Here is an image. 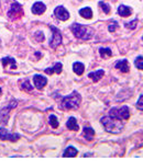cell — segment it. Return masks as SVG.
Segmentation results:
<instances>
[{
    "instance_id": "7c38bea8",
    "label": "cell",
    "mask_w": 143,
    "mask_h": 161,
    "mask_svg": "<svg viewBox=\"0 0 143 161\" xmlns=\"http://www.w3.org/2000/svg\"><path fill=\"white\" fill-rule=\"evenodd\" d=\"M118 13L119 15L121 17H130L131 13H132V10H131V8L128 7V6H124V5H121L120 7L118 8Z\"/></svg>"
},
{
    "instance_id": "484cf974",
    "label": "cell",
    "mask_w": 143,
    "mask_h": 161,
    "mask_svg": "<svg viewBox=\"0 0 143 161\" xmlns=\"http://www.w3.org/2000/svg\"><path fill=\"white\" fill-rule=\"evenodd\" d=\"M137 108H138L140 111H143V94H141L138 102H137Z\"/></svg>"
},
{
    "instance_id": "7402d4cb",
    "label": "cell",
    "mask_w": 143,
    "mask_h": 161,
    "mask_svg": "<svg viewBox=\"0 0 143 161\" xmlns=\"http://www.w3.org/2000/svg\"><path fill=\"white\" fill-rule=\"evenodd\" d=\"M50 124L53 128H57L58 127V121H57V118H56L55 115L50 116Z\"/></svg>"
},
{
    "instance_id": "f1b7e54d",
    "label": "cell",
    "mask_w": 143,
    "mask_h": 161,
    "mask_svg": "<svg viewBox=\"0 0 143 161\" xmlns=\"http://www.w3.org/2000/svg\"><path fill=\"white\" fill-rule=\"evenodd\" d=\"M36 38H38V41H43L44 40V36H43L42 32H36Z\"/></svg>"
},
{
    "instance_id": "52a82bcc",
    "label": "cell",
    "mask_w": 143,
    "mask_h": 161,
    "mask_svg": "<svg viewBox=\"0 0 143 161\" xmlns=\"http://www.w3.org/2000/svg\"><path fill=\"white\" fill-rule=\"evenodd\" d=\"M20 138V135L18 134H9V132L6 128L1 127L0 128V139L1 140H10V141H17L18 139Z\"/></svg>"
},
{
    "instance_id": "4fadbf2b",
    "label": "cell",
    "mask_w": 143,
    "mask_h": 161,
    "mask_svg": "<svg viewBox=\"0 0 143 161\" xmlns=\"http://www.w3.org/2000/svg\"><path fill=\"white\" fill-rule=\"evenodd\" d=\"M103 75H105V71L100 69V70H97L95 71V73H88V77H89L94 82H97V81H99V79H101V77H103Z\"/></svg>"
},
{
    "instance_id": "e0dca14e",
    "label": "cell",
    "mask_w": 143,
    "mask_h": 161,
    "mask_svg": "<svg viewBox=\"0 0 143 161\" xmlns=\"http://www.w3.org/2000/svg\"><path fill=\"white\" fill-rule=\"evenodd\" d=\"M79 14L85 19H91L93 17V11H91L90 8H83V9H80L79 10Z\"/></svg>"
},
{
    "instance_id": "f546056e",
    "label": "cell",
    "mask_w": 143,
    "mask_h": 161,
    "mask_svg": "<svg viewBox=\"0 0 143 161\" xmlns=\"http://www.w3.org/2000/svg\"><path fill=\"white\" fill-rule=\"evenodd\" d=\"M45 73H48V75H52V73H54V68H53V67H52V68H46L45 69Z\"/></svg>"
},
{
    "instance_id": "7a4b0ae2",
    "label": "cell",
    "mask_w": 143,
    "mask_h": 161,
    "mask_svg": "<svg viewBox=\"0 0 143 161\" xmlns=\"http://www.w3.org/2000/svg\"><path fill=\"white\" fill-rule=\"evenodd\" d=\"M70 30L74 33V35L76 36L79 40L88 41L90 40L94 35V29L90 26H86V25H80L78 23H74L72 26H70Z\"/></svg>"
},
{
    "instance_id": "8fae6325",
    "label": "cell",
    "mask_w": 143,
    "mask_h": 161,
    "mask_svg": "<svg viewBox=\"0 0 143 161\" xmlns=\"http://www.w3.org/2000/svg\"><path fill=\"white\" fill-rule=\"evenodd\" d=\"M116 68H118L121 73H128L129 71V64L127 59H121L116 63Z\"/></svg>"
},
{
    "instance_id": "9c48e42d",
    "label": "cell",
    "mask_w": 143,
    "mask_h": 161,
    "mask_svg": "<svg viewBox=\"0 0 143 161\" xmlns=\"http://www.w3.org/2000/svg\"><path fill=\"white\" fill-rule=\"evenodd\" d=\"M33 81H34V86L36 87V89H39V90L43 89V87L48 83V79L41 75H35L34 77H33Z\"/></svg>"
},
{
    "instance_id": "d4e9b609",
    "label": "cell",
    "mask_w": 143,
    "mask_h": 161,
    "mask_svg": "<svg viewBox=\"0 0 143 161\" xmlns=\"http://www.w3.org/2000/svg\"><path fill=\"white\" fill-rule=\"evenodd\" d=\"M137 23H138V20H133V21H131V22L127 23L126 28L130 29V30H134V29L137 28Z\"/></svg>"
},
{
    "instance_id": "ba28073f",
    "label": "cell",
    "mask_w": 143,
    "mask_h": 161,
    "mask_svg": "<svg viewBox=\"0 0 143 161\" xmlns=\"http://www.w3.org/2000/svg\"><path fill=\"white\" fill-rule=\"evenodd\" d=\"M54 14H55L56 18L61 21H66V20H68V18H69V13H68V11L66 10L64 7H62V6L55 8Z\"/></svg>"
},
{
    "instance_id": "5b68a950",
    "label": "cell",
    "mask_w": 143,
    "mask_h": 161,
    "mask_svg": "<svg viewBox=\"0 0 143 161\" xmlns=\"http://www.w3.org/2000/svg\"><path fill=\"white\" fill-rule=\"evenodd\" d=\"M51 30H52L53 34L50 40V46L52 48H56L62 43V34H61L60 30L55 26H51Z\"/></svg>"
},
{
    "instance_id": "277c9868",
    "label": "cell",
    "mask_w": 143,
    "mask_h": 161,
    "mask_svg": "<svg viewBox=\"0 0 143 161\" xmlns=\"http://www.w3.org/2000/svg\"><path fill=\"white\" fill-rule=\"evenodd\" d=\"M109 115L115 118H118L121 121H127L130 117V112H129L128 106H121L120 108H112L109 112Z\"/></svg>"
},
{
    "instance_id": "d6986e66",
    "label": "cell",
    "mask_w": 143,
    "mask_h": 161,
    "mask_svg": "<svg viewBox=\"0 0 143 161\" xmlns=\"http://www.w3.org/2000/svg\"><path fill=\"white\" fill-rule=\"evenodd\" d=\"M1 63H2L3 66H7L8 64H10V65H12V69H15V61L13 59V58L5 57L1 59Z\"/></svg>"
},
{
    "instance_id": "8992f818",
    "label": "cell",
    "mask_w": 143,
    "mask_h": 161,
    "mask_svg": "<svg viewBox=\"0 0 143 161\" xmlns=\"http://www.w3.org/2000/svg\"><path fill=\"white\" fill-rule=\"evenodd\" d=\"M22 14H23V10L21 5L18 2H13L12 5H11L10 10L8 12V17H9L11 20H15V19L20 18Z\"/></svg>"
},
{
    "instance_id": "30bf717a",
    "label": "cell",
    "mask_w": 143,
    "mask_h": 161,
    "mask_svg": "<svg viewBox=\"0 0 143 161\" xmlns=\"http://www.w3.org/2000/svg\"><path fill=\"white\" fill-rule=\"evenodd\" d=\"M46 10V7L45 5L43 2H35L34 5H33L32 7V12L34 13V14H43V13L45 12Z\"/></svg>"
},
{
    "instance_id": "4316f807",
    "label": "cell",
    "mask_w": 143,
    "mask_h": 161,
    "mask_svg": "<svg viewBox=\"0 0 143 161\" xmlns=\"http://www.w3.org/2000/svg\"><path fill=\"white\" fill-rule=\"evenodd\" d=\"M53 68H54V73H62V64H61V63H57L55 66H54V67H53Z\"/></svg>"
},
{
    "instance_id": "9a60e30c",
    "label": "cell",
    "mask_w": 143,
    "mask_h": 161,
    "mask_svg": "<svg viewBox=\"0 0 143 161\" xmlns=\"http://www.w3.org/2000/svg\"><path fill=\"white\" fill-rule=\"evenodd\" d=\"M83 135L87 140H91L95 136V131L91 127H85L83 129Z\"/></svg>"
},
{
    "instance_id": "5bb4252c",
    "label": "cell",
    "mask_w": 143,
    "mask_h": 161,
    "mask_svg": "<svg viewBox=\"0 0 143 161\" xmlns=\"http://www.w3.org/2000/svg\"><path fill=\"white\" fill-rule=\"evenodd\" d=\"M66 126H67V128L70 129V131H78V129H79L77 121H76L75 117H69L68 118L67 123H66Z\"/></svg>"
},
{
    "instance_id": "603a6c76",
    "label": "cell",
    "mask_w": 143,
    "mask_h": 161,
    "mask_svg": "<svg viewBox=\"0 0 143 161\" xmlns=\"http://www.w3.org/2000/svg\"><path fill=\"white\" fill-rule=\"evenodd\" d=\"M99 6L101 7V9H103L105 13H107V14H108V13L110 12V7H109V5L105 3L103 1H100V2H99Z\"/></svg>"
},
{
    "instance_id": "6da1fadb",
    "label": "cell",
    "mask_w": 143,
    "mask_h": 161,
    "mask_svg": "<svg viewBox=\"0 0 143 161\" xmlns=\"http://www.w3.org/2000/svg\"><path fill=\"white\" fill-rule=\"evenodd\" d=\"M101 124L105 126V128L107 132L111 134H119L121 133L123 128V123L121 122V120L115 118L112 116H103L101 118Z\"/></svg>"
},
{
    "instance_id": "ac0fdd59",
    "label": "cell",
    "mask_w": 143,
    "mask_h": 161,
    "mask_svg": "<svg viewBox=\"0 0 143 161\" xmlns=\"http://www.w3.org/2000/svg\"><path fill=\"white\" fill-rule=\"evenodd\" d=\"M78 154V151L76 148H74V147H67L66 148V150L64 151V157H76Z\"/></svg>"
},
{
    "instance_id": "4dcf8cb0",
    "label": "cell",
    "mask_w": 143,
    "mask_h": 161,
    "mask_svg": "<svg viewBox=\"0 0 143 161\" xmlns=\"http://www.w3.org/2000/svg\"><path fill=\"white\" fill-rule=\"evenodd\" d=\"M0 94H1V88H0Z\"/></svg>"
},
{
    "instance_id": "ffe728a7",
    "label": "cell",
    "mask_w": 143,
    "mask_h": 161,
    "mask_svg": "<svg viewBox=\"0 0 143 161\" xmlns=\"http://www.w3.org/2000/svg\"><path fill=\"white\" fill-rule=\"evenodd\" d=\"M99 54H100L101 58L110 57V56L112 55L110 48H100V49H99Z\"/></svg>"
},
{
    "instance_id": "3957f363",
    "label": "cell",
    "mask_w": 143,
    "mask_h": 161,
    "mask_svg": "<svg viewBox=\"0 0 143 161\" xmlns=\"http://www.w3.org/2000/svg\"><path fill=\"white\" fill-rule=\"evenodd\" d=\"M80 102H82V96L78 94L77 91H74L69 96H64L61 103V108L62 110H75L79 106Z\"/></svg>"
},
{
    "instance_id": "83f0119b",
    "label": "cell",
    "mask_w": 143,
    "mask_h": 161,
    "mask_svg": "<svg viewBox=\"0 0 143 161\" xmlns=\"http://www.w3.org/2000/svg\"><path fill=\"white\" fill-rule=\"evenodd\" d=\"M116 28H118V23H117V22H113L112 24H111L110 26L108 28V30L110 31V32H115Z\"/></svg>"
},
{
    "instance_id": "cb8c5ba5",
    "label": "cell",
    "mask_w": 143,
    "mask_h": 161,
    "mask_svg": "<svg viewBox=\"0 0 143 161\" xmlns=\"http://www.w3.org/2000/svg\"><path fill=\"white\" fill-rule=\"evenodd\" d=\"M21 88H22L24 91H28V92H29V91L32 90V86L30 84V81H29V80L24 81V82L22 83V86H21Z\"/></svg>"
},
{
    "instance_id": "2e32d148",
    "label": "cell",
    "mask_w": 143,
    "mask_h": 161,
    "mask_svg": "<svg viewBox=\"0 0 143 161\" xmlns=\"http://www.w3.org/2000/svg\"><path fill=\"white\" fill-rule=\"evenodd\" d=\"M73 70L75 71L76 75L78 76H82L84 73V70H85V66L83 65L82 63H75L73 65Z\"/></svg>"
},
{
    "instance_id": "44dd1931",
    "label": "cell",
    "mask_w": 143,
    "mask_h": 161,
    "mask_svg": "<svg viewBox=\"0 0 143 161\" xmlns=\"http://www.w3.org/2000/svg\"><path fill=\"white\" fill-rule=\"evenodd\" d=\"M134 65H136V67L138 69L143 70V56H139V57H137L136 61H134Z\"/></svg>"
}]
</instances>
